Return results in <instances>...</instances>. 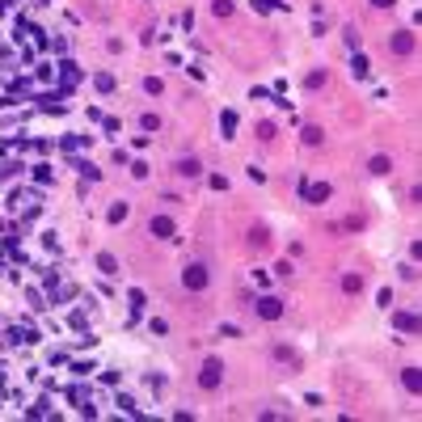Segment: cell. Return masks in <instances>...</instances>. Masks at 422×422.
Returning <instances> with one entry per match:
<instances>
[{
  "label": "cell",
  "mask_w": 422,
  "mask_h": 422,
  "mask_svg": "<svg viewBox=\"0 0 422 422\" xmlns=\"http://www.w3.org/2000/svg\"><path fill=\"white\" fill-rule=\"evenodd\" d=\"M220 380H224V363H220V359H207L198 384H203V389H220Z\"/></svg>",
  "instance_id": "cell-1"
},
{
  "label": "cell",
  "mask_w": 422,
  "mask_h": 422,
  "mask_svg": "<svg viewBox=\"0 0 422 422\" xmlns=\"http://www.w3.org/2000/svg\"><path fill=\"white\" fill-rule=\"evenodd\" d=\"M182 283L190 287V291H203L207 287V266L203 262H190V266H186V275H182Z\"/></svg>",
  "instance_id": "cell-2"
},
{
  "label": "cell",
  "mask_w": 422,
  "mask_h": 422,
  "mask_svg": "<svg viewBox=\"0 0 422 422\" xmlns=\"http://www.w3.org/2000/svg\"><path fill=\"white\" fill-rule=\"evenodd\" d=\"M389 51L393 55H409V51H414V34H409V30H397L393 38H389Z\"/></svg>",
  "instance_id": "cell-3"
},
{
  "label": "cell",
  "mask_w": 422,
  "mask_h": 422,
  "mask_svg": "<svg viewBox=\"0 0 422 422\" xmlns=\"http://www.w3.org/2000/svg\"><path fill=\"white\" fill-rule=\"evenodd\" d=\"M253 308H257V316H266V321H275V316H283V304H279L275 296H262V300L253 304Z\"/></svg>",
  "instance_id": "cell-4"
},
{
  "label": "cell",
  "mask_w": 422,
  "mask_h": 422,
  "mask_svg": "<svg viewBox=\"0 0 422 422\" xmlns=\"http://www.w3.org/2000/svg\"><path fill=\"white\" fill-rule=\"evenodd\" d=\"M152 237L173 241V220H165V216H152Z\"/></svg>",
  "instance_id": "cell-5"
},
{
  "label": "cell",
  "mask_w": 422,
  "mask_h": 422,
  "mask_svg": "<svg viewBox=\"0 0 422 422\" xmlns=\"http://www.w3.org/2000/svg\"><path fill=\"white\" fill-rule=\"evenodd\" d=\"M397 330L401 334H418V316L414 312H397Z\"/></svg>",
  "instance_id": "cell-6"
},
{
  "label": "cell",
  "mask_w": 422,
  "mask_h": 422,
  "mask_svg": "<svg viewBox=\"0 0 422 422\" xmlns=\"http://www.w3.org/2000/svg\"><path fill=\"white\" fill-rule=\"evenodd\" d=\"M389 169H393V161H389V156H372V161H367V173H376V178H384Z\"/></svg>",
  "instance_id": "cell-7"
},
{
  "label": "cell",
  "mask_w": 422,
  "mask_h": 422,
  "mask_svg": "<svg viewBox=\"0 0 422 422\" xmlns=\"http://www.w3.org/2000/svg\"><path fill=\"white\" fill-rule=\"evenodd\" d=\"M198 169H203V165H198V161H190V156L178 161V173H182V178H198Z\"/></svg>",
  "instance_id": "cell-8"
},
{
  "label": "cell",
  "mask_w": 422,
  "mask_h": 422,
  "mask_svg": "<svg viewBox=\"0 0 422 422\" xmlns=\"http://www.w3.org/2000/svg\"><path fill=\"white\" fill-rule=\"evenodd\" d=\"M321 139H325V131H321V127H304V144H308V148H316Z\"/></svg>",
  "instance_id": "cell-9"
},
{
  "label": "cell",
  "mask_w": 422,
  "mask_h": 422,
  "mask_svg": "<svg viewBox=\"0 0 422 422\" xmlns=\"http://www.w3.org/2000/svg\"><path fill=\"white\" fill-rule=\"evenodd\" d=\"M249 245H253V249H266V245H271V237H266V228H253V232H249Z\"/></svg>",
  "instance_id": "cell-10"
},
{
  "label": "cell",
  "mask_w": 422,
  "mask_h": 422,
  "mask_svg": "<svg viewBox=\"0 0 422 422\" xmlns=\"http://www.w3.org/2000/svg\"><path fill=\"white\" fill-rule=\"evenodd\" d=\"M275 359H279V363H300V359H296V350H291V346H275Z\"/></svg>",
  "instance_id": "cell-11"
},
{
  "label": "cell",
  "mask_w": 422,
  "mask_h": 422,
  "mask_svg": "<svg viewBox=\"0 0 422 422\" xmlns=\"http://www.w3.org/2000/svg\"><path fill=\"white\" fill-rule=\"evenodd\" d=\"M401 380H405V389H409V393H418V384H422V380H418V372H414V367H409V372H405V376H401Z\"/></svg>",
  "instance_id": "cell-12"
},
{
  "label": "cell",
  "mask_w": 422,
  "mask_h": 422,
  "mask_svg": "<svg viewBox=\"0 0 422 422\" xmlns=\"http://www.w3.org/2000/svg\"><path fill=\"white\" fill-rule=\"evenodd\" d=\"M342 287H346V291H359V287H363V279H359V275H346V279H342Z\"/></svg>",
  "instance_id": "cell-13"
},
{
  "label": "cell",
  "mask_w": 422,
  "mask_h": 422,
  "mask_svg": "<svg viewBox=\"0 0 422 422\" xmlns=\"http://www.w3.org/2000/svg\"><path fill=\"white\" fill-rule=\"evenodd\" d=\"M97 266H101L106 275H114V257H110V253H101V257H97Z\"/></svg>",
  "instance_id": "cell-14"
},
{
  "label": "cell",
  "mask_w": 422,
  "mask_h": 422,
  "mask_svg": "<svg viewBox=\"0 0 422 422\" xmlns=\"http://www.w3.org/2000/svg\"><path fill=\"white\" fill-rule=\"evenodd\" d=\"M372 5H376V9H389V5H397V0H372Z\"/></svg>",
  "instance_id": "cell-15"
}]
</instances>
